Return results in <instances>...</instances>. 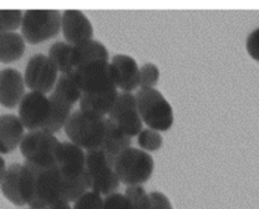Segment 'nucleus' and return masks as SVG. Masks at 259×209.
Returning <instances> with one entry per match:
<instances>
[{
	"label": "nucleus",
	"instance_id": "12",
	"mask_svg": "<svg viewBox=\"0 0 259 209\" xmlns=\"http://www.w3.org/2000/svg\"><path fill=\"white\" fill-rule=\"evenodd\" d=\"M61 30L68 45L77 46L94 40V27L85 13L81 10L68 9L62 13Z\"/></svg>",
	"mask_w": 259,
	"mask_h": 209
},
{
	"label": "nucleus",
	"instance_id": "23",
	"mask_svg": "<svg viewBox=\"0 0 259 209\" xmlns=\"http://www.w3.org/2000/svg\"><path fill=\"white\" fill-rule=\"evenodd\" d=\"M53 93L60 95L65 100L70 101L71 104L75 106L77 101H80L81 98V89L78 84L77 78L75 75V71L68 74H61L58 76V80L56 83Z\"/></svg>",
	"mask_w": 259,
	"mask_h": 209
},
{
	"label": "nucleus",
	"instance_id": "25",
	"mask_svg": "<svg viewBox=\"0 0 259 209\" xmlns=\"http://www.w3.org/2000/svg\"><path fill=\"white\" fill-rule=\"evenodd\" d=\"M23 13L19 9H0V32H14L22 27Z\"/></svg>",
	"mask_w": 259,
	"mask_h": 209
},
{
	"label": "nucleus",
	"instance_id": "4",
	"mask_svg": "<svg viewBox=\"0 0 259 209\" xmlns=\"http://www.w3.org/2000/svg\"><path fill=\"white\" fill-rule=\"evenodd\" d=\"M114 170L121 184L137 187L149 180L154 170V160L148 152L129 147L113 160Z\"/></svg>",
	"mask_w": 259,
	"mask_h": 209
},
{
	"label": "nucleus",
	"instance_id": "8",
	"mask_svg": "<svg viewBox=\"0 0 259 209\" xmlns=\"http://www.w3.org/2000/svg\"><path fill=\"white\" fill-rule=\"evenodd\" d=\"M60 141L55 134L38 129L24 134L19 149L25 161L37 166L56 165L55 152Z\"/></svg>",
	"mask_w": 259,
	"mask_h": 209
},
{
	"label": "nucleus",
	"instance_id": "20",
	"mask_svg": "<svg viewBox=\"0 0 259 209\" xmlns=\"http://www.w3.org/2000/svg\"><path fill=\"white\" fill-rule=\"evenodd\" d=\"M25 51V40L17 32H0V62L19 60Z\"/></svg>",
	"mask_w": 259,
	"mask_h": 209
},
{
	"label": "nucleus",
	"instance_id": "26",
	"mask_svg": "<svg viewBox=\"0 0 259 209\" xmlns=\"http://www.w3.org/2000/svg\"><path fill=\"white\" fill-rule=\"evenodd\" d=\"M159 80V67L153 62H147L139 68V86L141 89L156 88Z\"/></svg>",
	"mask_w": 259,
	"mask_h": 209
},
{
	"label": "nucleus",
	"instance_id": "18",
	"mask_svg": "<svg viewBox=\"0 0 259 209\" xmlns=\"http://www.w3.org/2000/svg\"><path fill=\"white\" fill-rule=\"evenodd\" d=\"M71 60L75 68L85 63L95 62V61H108L109 62L108 48L99 41H88L81 45L73 46Z\"/></svg>",
	"mask_w": 259,
	"mask_h": 209
},
{
	"label": "nucleus",
	"instance_id": "6",
	"mask_svg": "<svg viewBox=\"0 0 259 209\" xmlns=\"http://www.w3.org/2000/svg\"><path fill=\"white\" fill-rule=\"evenodd\" d=\"M62 14L56 9H29L23 14L22 36L29 45H39L61 30Z\"/></svg>",
	"mask_w": 259,
	"mask_h": 209
},
{
	"label": "nucleus",
	"instance_id": "17",
	"mask_svg": "<svg viewBox=\"0 0 259 209\" xmlns=\"http://www.w3.org/2000/svg\"><path fill=\"white\" fill-rule=\"evenodd\" d=\"M132 145V137L124 133L114 122L105 119V134H104L103 145L99 150L105 152L111 160L115 159L120 152L129 149Z\"/></svg>",
	"mask_w": 259,
	"mask_h": 209
},
{
	"label": "nucleus",
	"instance_id": "14",
	"mask_svg": "<svg viewBox=\"0 0 259 209\" xmlns=\"http://www.w3.org/2000/svg\"><path fill=\"white\" fill-rule=\"evenodd\" d=\"M114 81L116 88L123 93H132L139 86V66L132 56L118 55L113 56L110 61Z\"/></svg>",
	"mask_w": 259,
	"mask_h": 209
},
{
	"label": "nucleus",
	"instance_id": "30",
	"mask_svg": "<svg viewBox=\"0 0 259 209\" xmlns=\"http://www.w3.org/2000/svg\"><path fill=\"white\" fill-rule=\"evenodd\" d=\"M104 209H131L125 195L120 193H113L106 195L104 199Z\"/></svg>",
	"mask_w": 259,
	"mask_h": 209
},
{
	"label": "nucleus",
	"instance_id": "31",
	"mask_svg": "<svg viewBox=\"0 0 259 209\" xmlns=\"http://www.w3.org/2000/svg\"><path fill=\"white\" fill-rule=\"evenodd\" d=\"M245 48L250 57L254 61L259 62V27L248 34L247 42H245Z\"/></svg>",
	"mask_w": 259,
	"mask_h": 209
},
{
	"label": "nucleus",
	"instance_id": "29",
	"mask_svg": "<svg viewBox=\"0 0 259 209\" xmlns=\"http://www.w3.org/2000/svg\"><path fill=\"white\" fill-rule=\"evenodd\" d=\"M144 209H174L168 198L161 192H152Z\"/></svg>",
	"mask_w": 259,
	"mask_h": 209
},
{
	"label": "nucleus",
	"instance_id": "7",
	"mask_svg": "<svg viewBox=\"0 0 259 209\" xmlns=\"http://www.w3.org/2000/svg\"><path fill=\"white\" fill-rule=\"evenodd\" d=\"M86 175L90 190L103 195L116 192L120 180L114 170L113 160L101 150L86 151Z\"/></svg>",
	"mask_w": 259,
	"mask_h": 209
},
{
	"label": "nucleus",
	"instance_id": "10",
	"mask_svg": "<svg viewBox=\"0 0 259 209\" xmlns=\"http://www.w3.org/2000/svg\"><path fill=\"white\" fill-rule=\"evenodd\" d=\"M109 119L116 124L129 137H138L143 129V121L139 116L136 95L132 93H119L109 113Z\"/></svg>",
	"mask_w": 259,
	"mask_h": 209
},
{
	"label": "nucleus",
	"instance_id": "1",
	"mask_svg": "<svg viewBox=\"0 0 259 209\" xmlns=\"http://www.w3.org/2000/svg\"><path fill=\"white\" fill-rule=\"evenodd\" d=\"M88 175L68 179L57 165L37 166L25 161L20 172V194L30 208L47 209L58 203H75L89 192Z\"/></svg>",
	"mask_w": 259,
	"mask_h": 209
},
{
	"label": "nucleus",
	"instance_id": "3",
	"mask_svg": "<svg viewBox=\"0 0 259 209\" xmlns=\"http://www.w3.org/2000/svg\"><path fill=\"white\" fill-rule=\"evenodd\" d=\"M105 119L78 109L72 112L63 129L70 141L82 150H99L105 134Z\"/></svg>",
	"mask_w": 259,
	"mask_h": 209
},
{
	"label": "nucleus",
	"instance_id": "22",
	"mask_svg": "<svg viewBox=\"0 0 259 209\" xmlns=\"http://www.w3.org/2000/svg\"><path fill=\"white\" fill-rule=\"evenodd\" d=\"M72 46L67 42H55L48 50V58L61 74L72 73L75 70L71 60Z\"/></svg>",
	"mask_w": 259,
	"mask_h": 209
},
{
	"label": "nucleus",
	"instance_id": "27",
	"mask_svg": "<svg viewBox=\"0 0 259 209\" xmlns=\"http://www.w3.org/2000/svg\"><path fill=\"white\" fill-rule=\"evenodd\" d=\"M128 199L129 208L131 209H144L147 203H148L149 194L142 188L141 185L137 187H128L125 194H124Z\"/></svg>",
	"mask_w": 259,
	"mask_h": 209
},
{
	"label": "nucleus",
	"instance_id": "19",
	"mask_svg": "<svg viewBox=\"0 0 259 209\" xmlns=\"http://www.w3.org/2000/svg\"><path fill=\"white\" fill-rule=\"evenodd\" d=\"M48 98H50L51 101V117L47 126L42 131L48 132L51 134H55L60 129L65 128L66 122H67V119L72 114L73 104L65 100V99L61 98L60 95L55 94L53 91L51 93V95Z\"/></svg>",
	"mask_w": 259,
	"mask_h": 209
},
{
	"label": "nucleus",
	"instance_id": "9",
	"mask_svg": "<svg viewBox=\"0 0 259 209\" xmlns=\"http://www.w3.org/2000/svg\"><path fill=\"white\" fill-rule=\"evenodd\" d=\"M58 80V71L48 56L37 53L32 56L25 66L24 83L30 91L48 94L53 91Z\"/></svg>",
	"mask_w": 259,
	"mask_h": 209
},
{
	"label": "nucleus",
	"instance_id": "34",
	"mask_svg": "<svg viewBox=\"0 0 259 209\" xmlns=\"http://www.w3.org/2000/svg\"><path fill=\"white\" fill-rule=\"evenodd\" d=\"M29 209H43V208H29Z\"/></svg>",
	"mask_w": 259,
	"mask_h": 209
},
{
	"label": "nucleus",
	"instance_id": "5",
	"mask_svg": "<svg viewBox=\"0 0 259 209\" xmlns=\"http://www.w3.org/2000/svg\"><path fill=\"white\" fill-rule=\"evenodd\" d=\"M136 99L139 116L148 128L162 132L171 128L175 122L174 109L161 91L156 88L139 89Z\"/></svg>",
	"mask_w": 259,
	"mask_h": 209
},
{
	"label": "nucleus",
	"instance_id": "13",
	"mask_svg": "<svg viewBox=\"0 0 259 209\" xmlns=\"http://www.w3.org/2000/svg\"><path fill=\"white\" fill-rule=\"evenodd\" d=\"M56 165L68 179H76L85 174L86 152L72 142H60L55 152Z\"/></svg>",
	"mask_w": 259,
	"mask_h": 209
},
{
	"label": "nucleus",
	"instance_id": "28",
	"mask_svg": "<svg viewBox=\"0 0 259 209\" xmlns=\"http://www.w3.org/2000/svg\"><path fill=\"white\" fill-rule=\"evenodd\" d=\"M72 209H104V199L100 194L89 190L76 200Z\"/></svg>",
	"mask_w": 259,
	"mask_h": 209
},
{
	"label": "nucleus",
	"instance_id": "24",
	"mask_svg": "<svg viewBox=\"0 0 259 209\" xmlns=\"http://www.w3.org/2000/svg\"><path fill=\"white\" fill-rule=\"evenodd\" d=\"M138 145L143 151H157V150L163 146V137L159 133V131L152 128H144L138 134Z\"/></svg>",
	"mask_w": 259,
	"mask_h": 209
},
{
	"label": "nucleus",
	"instance_id": "16",
	"mask_svg": "<svg viewBox=\"0 0 259 209\" xmlns=\"http://www.w3.org/2000/svg\"><path fill=\"white\" fill-rule=\"evenodd\" d=\"M24 137V126L14 114L0 116V154H10L20 146Z\"/></svg>",
	"mask_w": 259,
	"mask_h": 209
},
{
	"label": "nucleus",
	"instance_id": "2",
	"mask_svg": "<svg viewBox=\"0 0 259 209\" xmlns=\"http://www.w3.org/2000/svg\"><path fill=\"white\" fill-rule=\"evenodd\" d=\"M73 71L81 89L80 111L98 117L110 113L119 94L110 62L95 61Z\"/></svg>",
	"mask_w": 259,
	"mask_h": 209
},
{
	"label": "nucleus",
	"instance_id": "11",
	"mask_svg": "<svg viewBox=\"0 0 259 209\" xmlns=\"http://www.w3.org/2000/svg\"><path fill=\"white\" fill-rule=\"evenodd\" d=\"M51 117V101L45 94L29 91L19 104V118L28 131L45 129Z\"/></svg>",
	"mask_w": 259,
	"mask_h": 209
},
{
	"label": "nucleus",
	"instance_id": "32",
	"mask_svg": "<svg viewBox=\"0 0 259 209\" xmlns=\"http://www.w3.org/2000/svg\"><path fill=\"white\" fill-rule=\"evenodd\" d=\"M7 169H8V167L5 166L4 159H3V157L0 156V184H2V180H3V178H4Z\"/></svg>",
	"mask_w": 259,
	"mask_h": 209
},
{
	"label": "nucleus",
	"instance_id": "21",
	"mask_svg": "<svg viewBox=\"0 0 259 209\" xmlns=\"http://www.w3.org/2000/svg\"><path fill=\"white\" fill-rule=\"evenodd\" d=\"M22 166L20 164H12L5 171L4 178L2 180V193L10 203H13L17 207H23L25 205L23 200L22 194H20V172H22Z\"/></svg>",
	"mask_w": 259,
	"mask_h": 209
},
{
	"label": "nucleus",
	"instance_id": "15",
	"mask_svg": "<svg viewBox=\"0 0 259 209\" xmlns=\"http://www.w3.org/2000/svg\"><path fill=\"white\" fill-rule=\"evenodd\" d=\"M24 78L17 68L0 70V106L14 109L24 98Z\"/></svg>",
	"mask_w": 259,
	"mask_h": 209
},
{
	"label": "nucleus",
	"instance_id": "33",
	"mask_svg": "<svg viewBox=\"0 0 259 209\" xmlns=\"http://www.w3.org/2000/svg\"><path fill=\"white\" fill-rule=\"evenodd\" d=\"M47 209H72V208L70 207V204H68V203H58V204L52 205V207H50Z\"/></svg>",
	"mask_w": 259,
	"mask_h": 209
}]
</instances>
